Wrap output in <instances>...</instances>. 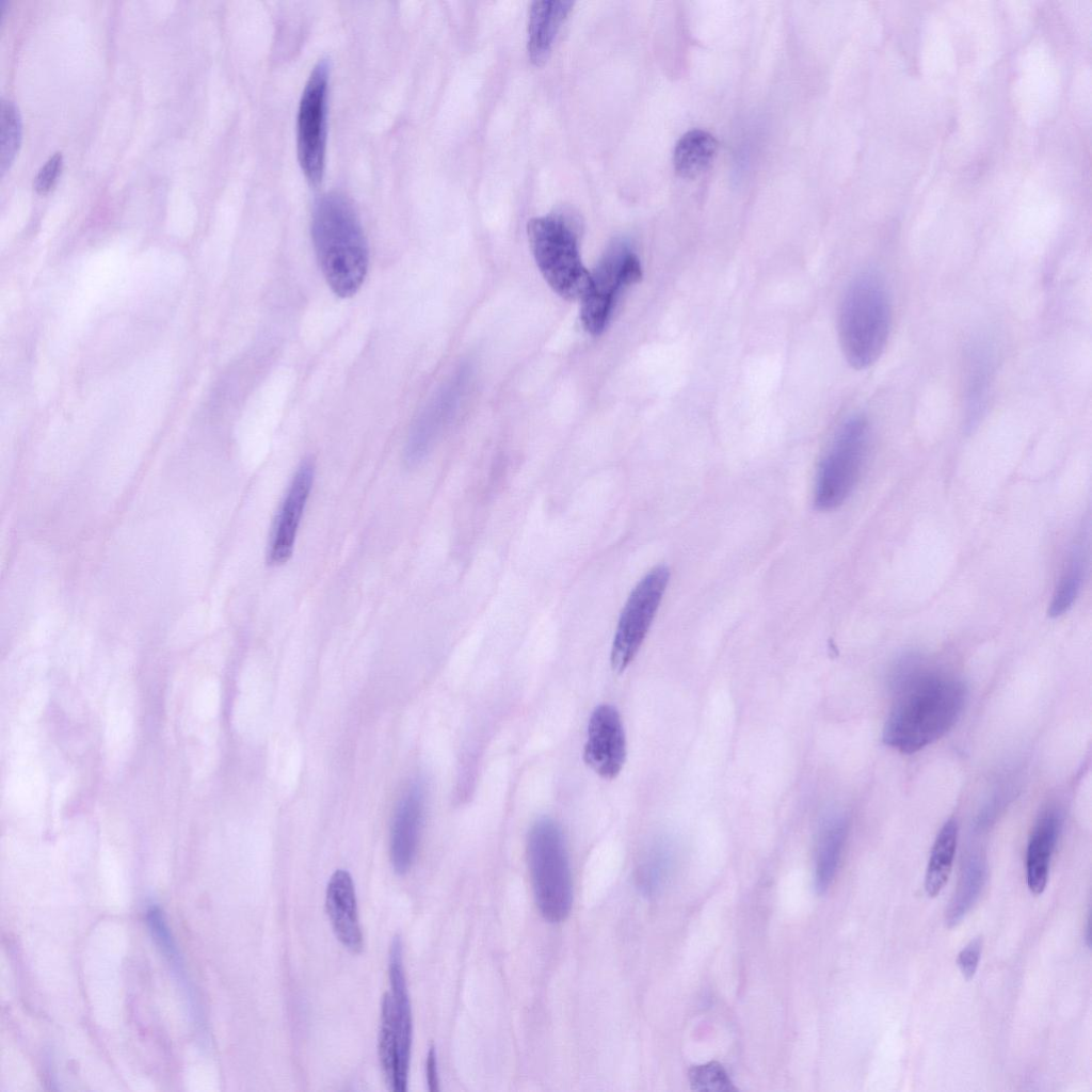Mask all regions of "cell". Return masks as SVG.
<instances>
[{"label": "cell", "mask_w": 1092, "mask_h": 1092, "mask_svg": "<svg viewBox=\"0 0 1092 1092\" xmlns=\"http://www.w3.org/2000/svg\"><path fill=\"white\" fill-rule=\"evenodd\" d=\"M326 912L338 941L350 951L363 948V934L358 919L354 883L351 874L336 870L326 886Z\"/></svg>", "instance_id": "obj_14"}, {"label": "cell", "mask_w": 1092, "mask_h": 1092, "mask_svg": "<svg viewBox=\"0 0 1092 1092\" xmlns=\"http://www.w3.org/2000/svg\"><path fill=\"white\" fill-rule=\"evenodd\" d=\"M527 856L534 898L542 916L560 922L569 915L573 902L572 873L564 837L550 818L531 826Z\"/></svg>", "instance_id": "obj_5"}, {"label": "cell", "mask_w": 1092, "mask_h": 1092, "mask_svg": "<svg viewBox=\"0 0 1092 1092\" xmlns=\"http://www.w3.org/2000/svg\"><path fill=\"white\" fill-rule=\"evenodd\" d=\"M982 951V938H973L958 954L957 964L966 980L975 976Z\"/></svg>", "instance_id": "obj_28"}, {"label": "cell", "mask_w": 1092, "mask_h": 1092, "mask_svg": "<svg viewBox=\"0 0 1092 1092\" xmlns=\"http://www.w3.org/2000/svg\"><path fill=\"white\" fill-rule=\"evenodd\" d=\"M626 754V737L617 709L610 704L598 705L588 723L585 764L599 776L611 780L621 772Z\"/></svg>", "instance_id": "obj_11"}, {"label": "cell", "mask_w": 1092, "mask_h": 1092, "mask_svg": "<svg viewBox=\"0 0 1092 1092\" xmlns=\"http://www.w3.org/2000/svg\"><path fill=\"white\" fill-rule=\"evenodd\" d=\"M1085 553L1081 542L1072 545L1048 605L1049 616H1061L1078 597L1085 575Z\"/></svg>", "instance_id": "obj_23"}, {"label": "cell", "mask_w": 1092, "mask_h": 1092, "mask_svg": "<svg viewBox=\"0 0 1092 1092\" xmlns=\"http://www.w3.org/2000/svg\"><path fill=\"white\" fill-rule=\"evenodd\" d=\"M846 836L844 817H834L824 823L816 851L815 886L819 893H824L835 877Z\"/></svg>", "instance_id": "obj_20"}, {"label": "cell", "mask_w": 1092, "mask_h": 1092, "mask_svg": "<svg viewBox=\"0 0 1092 1092\" xmlns=\"http://www.w3.org/2000/svg\"><path fill=\"white\" fill-rule=\"evenodd\" d=\"M425 1073H427V1082H428L429 1090L432 1091V1092L438 1091L439 1090V1083H438L439 1081H438V1073H437V1060H436V1051H435V1048L433 1046L430 1047V1049L428 1051L427 1061H425Z\"/></svg>", "instance_id": "obj_29"}, {"label": "cell", "mask_w": 1092, "mask_h": 1092, "mask_svg": "<svg viewBox=\"0 0 1092 1092\" xmlns=\"http://www.w3.org/2000/svg\"><path fill=\"white\" fill-rule=\"evenodd\" d=\"M985 881V863L978 854L967 858L957 889L945 912L948 928L958 926L980 897Z\"/></svg>", "instance_id": "obj_21"}, {"label": "cell", "mask_w": 1092, "mask_h": 1092, "mask_svg": "<svg viewBox=\"0 0 1092 1092\" xmlns=\"http://www.w3.org/2000/svg\"><path fill=\"white\" fill-rule=\"evenodd\" d=\"M669 577L667 566H655L628 596L611 646L610 663L615 673L624 672L638 654L659 609Z\"/></svg>", "instance_id": "obj_8"}, {"label": "cell", "mask_w": 1092, "mask_h": 1092, "mask_svg": "<svg viewBox=\"0 0 1092 1092\" xmlns=\"http://www.w3.org/2000/svg\"><path fill=\"white\" fill-rule=\"evenodd\" d=\"M314 479L315 465L311 460H304L298 467L274 519L268 543V564L282 565L291 558Z\"/></svg>", "instance_id": "obj_10"}, {"label": "cell", "mask_w": 1092, "mask_h": 1092, "mask_svg": "<svg viewBox=\"0 0 1092 1092\" xmlns=\"http://www.w3.org/2000/svg\"><path fill=\"white\" fill-rule=\"evenodd\" d=\"M717 150L718 141L710 132L703 129L689 130L674 147V168L681 177H696L708 168Z\"/></svg>", "instance_id": "obj_19"}, {"label": "cell", "mask_w": 1092, "mask_h": 1092, "mask_svg": "<svg viewBox=\"0 0 1092 1092\" xmlns=\"http://www.w3.org/2000/svg\"><path fill=\"white\" fill-rule=\"evenodd\" d=\"M330 61L321 58L304 85L298 111L296 149L300 165L312 184L324 173Z\"/></svg>", "instance_id": "obj_9"}, {"label": "cell", "mask_w": 1092, "mask_h": 1092, "mask_svg": "<svg viewBox=\"0 0 1092 1092\" xmlns=\"http://www.w3.org/2000/svg\"><path fill=\"white\" fill-rule=\"evenodd\" d=\"M892 326V306L882 277L864 272L849 285L839 309L838 335L847 362L861 370L885 350Z\"/></svg>", "instance_id": "obj_3"}, {"label": "cell", "mask_w": 1092, "mask_h": 1092, "mask_svg": "<svg viewBox=\"0 0 1092 1092\" xmlns=\"http://www.w3.org/2000/svg\"><path fill=\"white\" fill-rule=\"evenodd\" d=\"M895 698L883 729L884 742L913 754L943 737L957 722L965 703L963 684L945 673L906 658L893 676Z\"/></svg>", "instance_id": "obj_1"}, {"label": "cell", "mask_w": 1092, "mask_h": 1092, "mask_svg": "<svg viewBox=\"0 0 1092 1092\" xmlns=\"http://www.w3.org/2000/svg\"><path fill=\"white\" fill-rule=\"evenodd\" d=\"M63 166L61 152L53 154L41 167L34 178L33 188L38 194L48 193L58 181Z\"/></svg>", "instance_id": "obj_27"}, {"label": "cell", "mask_w": 1092, "mask_h": 1092, "mask_svg": "<svg viewBox=\"0 0 1092 1092\" xmlns=\"http://www.w3.org/2000/svg\"><path fill=\"white\" fill-rule=\"evenodd\" d=\"M691 1088L695 1091L729 1092L735 1091L727 1073L717 1062L695 1065L690 1070Z\"/></svg>", "instance_id": "obj_26"}, {"label": "cell", "mask_w": 1092, "mask_h": 1092, "mask_svg": "<svg viewBox=\"0 0 1092 1092\" xmlns=\"http://www.w3.org/2000/svg\"><path fill=\"white\" fill-rule=\"evenodd\" d=\"M957 822L949 819L938 832L931 850L925 877V889L929 897H936L949 879L957 849Z\"/></svg>", "instance_id": "obj_22"}, {"label": "cell", "mask_w": 1092, "mask_h": 1092, "mask_svg": "<svg viewBox=\"0 0 1092 1092\" xmlns=\"http://www.w3.org/2000/svg\"><path fill=\"white\" fill-rule=\"evenodd\" d=\"M21 117L16 105L2 100L0 106V172L11 167L21 143Z\"/></svg>", "instance_id": "obj_25"}, {"label": "cell", "mask_w": 1092, "mask_h": 1092, "mask_svg": "<svg viewBox=\"0 0 1092 1092\" xmlns=\"http://www.w3.org/2000/svg\"><path fill=\"white\" fill-rule=\"evenodd\" d=\"M641 277V263L632 248L623 241L612 243L591 273L589 287L581 298L580 320L585 331L592 335L603 333L617 294Z\"/></svg>", "instance_id": "obj_7"}, {"label": "cell", "mask_w": 1092, "mask_h": 1092, "mask_svg": "<svg viewBox=\"0 0 1092 1092\" xmlns=\"http://www.w3.org/2000/svg\"><path fill=\"white\" fill-rule=\"evenodd\" d=\"M466 382L467 372L462 369L439 388L417 416L404 449V460L408 466H415L428 454L455 412Z\"/></svg>", "instance_id": "obj_12"}, {"label": "cell", "mask_w": 1092, "mask_h": 1092, "mask_svg": "<svg viewBox=\"0 0 1092 1092\" xmlns=\"http://www.w3.org/2000/svg\"><path fill=\"white\" fill-rule=\"evenodd\" d=\"M527 234L536 266L550 288L567 301L581 300L591 273L580 258L575 223L560 213L536 216L528 221Z\"/></svg>", "instance_id": "obj_4"}, {"label": "cell", "mask_w": 1092, "mask_h": 1092, "mask_svg": "<svg viewBox=\"0 0 1092 1092\" xmlns=\"http://www.w3.org/2000/svg\"><path fill=\"white\" fill-rule=\"evenodd\" d=\"M573 3L571 0H536L531 3L527 49L534 64L541 65L548 58L556 34Z\"/></svg>", "instance_id": "obj_17"}, {"label": "cell", "mask_w": 1092, "mask_h": 1092, "mask_svg": "<svg viewBox=\"0 0 1092 1092\" xmlns=\"http://www.w3.org/2000/svg\"><path fill=\"white\" fill-rule=\"evenodd\" d=\"M399 935L392 938L389 949V982L392 1010L397 1029V1072L391 1088L394 1092L407 1090V1078L412 1048V1010L403 967V948Z\"/></svg>", "instance_id": "obj_13"}, {"label": "cell", "mask_w": 1092, "mask_h": 1092, "mask_svg": "<svg viewBox=\"0 0 1092 1092\" xmlns=\"http://www.w3.org/2000/svg\"><path fill=\"white\" fill-rule=\"evenodd\" d=\"M869 435L863 416H853L839 428L817 470L814 503L818 510H834L851 495L865 466Z\"/></svg>", "instance_id": "obj_6"}, {"label": "cell", "mask_w": 1092, "mask_h": 1092, "mask_svg": "<svg viewBox=\"0 0 1092 1092\" xmlns=\"http://www.w3.org/2000/svg\"><path fill=\"white\" fill-rule=\"evenodd\" d=\"M397 1029L394 1017L392 1001L389 993H385L381 1009V1027L379 1034V1057L386 1082L391 1090L397 1072Z\"/></svg>", "instance_id": "obj_24"}, {"label": "cell", "mask_w": 1092, "mask_h": 1092, "mask_svg": "<svg viewBox=\"0 0 1092 1092\" xmlns=\"http://www.w3.org/2000/svg\"><path fill=\"white\" fill-rule=\"evenodd\" d=\"M422 814V797L413 786L403 796L394 818L390 836V860L395 871L404 874L411 868L418 842Z\"/></svg>", "instance_id": "obj_15"}, {"label": "cell", "mask_w": 1092, "mask_h": 1092, "mask_svg": "<svg viewBox=\"0 0 1092 1092\" xmlns=\"http://www.w3.org/2000/svg\"><path fill=\"white\" fill-rule=\"evenodd\" d=\"M1060 825V815L1054 809H1047L1040 816L1030 835L1026 855V876L1027 885L1034 895L1042 894L1046 887L1050 858Z\"/></svg>", "instance_id": "obj_16"}, {"label": "cell", "mask_w": 1092, "mask_h": 1092, "mask_svg": "<svg viewBox=\"0 0 1092 1092\" xmlns=\"http://www.w3.org/2000/svg\"><path fill=\"white\" fill-rule=\"evenodd\" d=\"M992 364V356L985 346L978 344L971 351L965 394V423L968 430L978 424L984 413L993 372Z\"/></svg>", "instance_id": "obj_18"}, {"label": "cell", "mask_w": 1092, "mask_h": 1092, "mask_svg": "<svg viewBox=\"0 0 1092 1092\" xmlns=\"http://www.w3.org/2000/svg\"><path fill=\"white\" fill-rule=\"evenodd\" d=\"M311 238L321 272L332 291L340 298L354 295L368 271L367 240L350 199L340 192H327L315 203Z\"/></svg>", "instance_id": "obj_2"}]
</instances>
